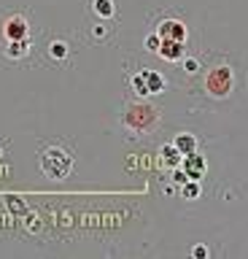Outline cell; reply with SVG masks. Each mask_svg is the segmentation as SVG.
Instances as JSON below:
<instances>
[{
  "label": "cell",
  "instance_id": "5",
  "mask_svg": "<svg viewBox=\"0 0 248 259\" xmlns=\"http://www.w3.org/2000/svg\"><path fill=\"white\" fill-rule=\"evenodd\" d=\"M159 35L167 41H186V27H184V22L167 19V22H162V27H159Z\"/></svg>",
  "mask_w": 248,
  "mask_h": 259
},
{
  "label": "cell",
  "instance_id": "2",
  "mask_svg": "<svg viewBox=\"0 0 248 259\" xmlns=\"http://www.w3.org/2000/svg\"><path fill=\"white\" fill-rule=\"evenodd\" d=\"M41 168H43L46 176H52V178H65L67 173H70V168H73V159H70V154H67L65 149L52 146V149L43 151Z\"/></svg>",
  "mask_w": 248,
  "mask_h": 259
},
{
  "label": "cell",
  "instance_id": "1",
  "mask_svg": "<svg viewBox=\"0 0 248 259\" xmlns=\"http://www.w3.org/2000/svg\"><path fill=\"white\" fill-rule=\"evenodd\" d=\"M122 122H124L127 130L146 135L159 125V111L154 106H148V103H129V106L124 108V114H122Z\"/></svg>",
  "mask_w": 248,
  "mask_h": 259
},
{
  "label": "cell",
  "instance_id": "7",
  "mask_svg": "<svg viewBox=\"0 0 248 259\" xmlns=\"http://www.w3.org/2000/svg\"><path fill=\"white\" fill-rule=\"evenodd\" d=\"M173 143H176V149L181 151L184 157H189V154H194V151H197V140H194V135H189V132L178 135V138L173 140Z\"/></svg>",
  "mask_w": 248,
  "mask_h": 259
},
{
  "label": "cell",
  "instance_id": "6",
  "mask_svg": "<svg viewBox=\"0 0 248 259\" xmlns=\"http://www.w3.org/2000/svg\"><path fill=\"white\" fill-rule=\"evenodd\" d=\"M165 60H181L184 57V41H167L162 38V46H159V52Z\"/></svg>",
  "mask_w": 248,
  "mask_h": 259
},
{
  "label": "cell",
  "instance_id": "8",
  "mask_svg": "<svg viewBox=\"0 0 248 259\" xmlns=\"http://www.w3.org/2000/svg\"><path fill=\"white\" fill-rule=\"evenodd\" d=\"M143 81H146V89H148V95H157V92H165V78L159 76V73H154V70H146V73H143Z\"/></svg>",
  "mask_w": 248,
  "mask_h": 259
},
{
  "label": "cell",
  "instance_id": "3",
  "mask_svg": "<svg viewBox=\"0 0 248 259\" xmlns=\"http://www.w3.org/2000/svg\"><path fill=\"white\" fill-rule=\"evenodd\" d=\"M232 84H235L232 67H227V65L213 67L205 78V89H208V95H213V97H227L229 92H232Z\"/></svg>",
  "mask_w": 248,
  "mask_h": 259
},
{
  "label": "cell",
  "instance_id": "9",
  "mask_svg": "<svg viewBox=\"0 0 248 259\" xmlns=\"http://www.w3.org/2000/svg\"><path fill=\"white\" fill-rule=\"evenodd\" d=\"M186 168H189V176L197 181V178L202 176V170H205V162H202V157H197V151H194L186 157Z\"/></svg>",
  "mask_w": 248,
  "mask_h": 259
},
{
  "label": "cell",
  "instance_id": "4",
  "mask_svg": "<svg viewBox=\"0 0 248 259\" xmlns=\"http://www.w3.org/2000/svg\"><path fill=\"white\" fill-rule=\"evenodd\" d=\"M27 22L22 19V16H11L8 22H5L3 33H5V41H24L27 38Z\"/></svg>",
  "mask_w": 248,
  "mask_h": 259
},
{
  "label": "cell",
  "instance_id": "11",
  "mask_svg": "<svg viewBox=\"0 0 248 259\" xmlns=\"http://www.w3.org/2000/svg\"><path fill=\"white\" fill-rule=\"evenodd\" d=\"M184 194L189 197V200H194V197L200 194V187H197V184H189V187H184Z\"/></svg>",
  "mask_w": 248,
  "mask_h": 259
},
{
  "label": "cell",
  "instance_id": "10",
  "mask_svg": "<svg viewBox=\"0 0 248 259\" xmlns=\"http://www.w3.org/2000/svg\"><path fill=\"white\" fill-rule=\"evenodd\" d=\"M92 11L103 19H108V16H114V0H92Z\"/></svg>",
  "mask_w": 248,
  "mask_h": 259
},
{
  "label": "cell",
  "instance_id": "12",
  "mask_svg": "<svg viewBox=\"0 0 248 259\" xmlns=\"http://www.w3.org/2000/svg\"><path fill=\"white\" fill-rule=\"evenodd\" d=\"M186 70H189V73L197 70V63H194V60H189V63H186Z\"/></svg>",
  "mask_w": 248,
  "mask_h": 259
}]
</instances>
